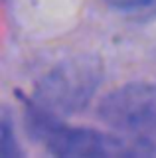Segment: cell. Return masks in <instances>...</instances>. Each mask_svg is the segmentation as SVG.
<instances>
[{
	"label": "cell",
	"instance_id": "6da1fadb",
	"mask_svg": "<svg viewBox=\"0 0 156 158\" xmlns=\"http://www.w3.org/2000/svg\"><path fill=\"white\" fill-rule=\"evenodd\" d=\"M28 125L32 135L55 156H138L142 154L134 142L121 135H111L97 128L69 127L57 115L34 109Z\"/></svg>",
	"mask_w": 156,
	"mask_h": 158
},
{
	"label": "cell",
	"instance_id": "7a4b0ae2",
	"mask_svg": "<svg viewBox=\"0 0 156 158\" xmlns=\"http://www.w3.org/2000/svg\"><path fill=\"white\" fill-rule=\"evenodd\" d=\"M99 118L117 135L129 138L142 150L156 154V87L126 83L99 103Z\"/></svg>",
	"mask_w": 156,
	"mask_h": 158
},
{
	"label": "cell",
	"instance_id": "3957f363",
	"mask_svg": "<svg viewBox=\"0 0 156 158\" xmlns=\"http://www.w3.org/2000/svg\"><path fill=\"white\" fill-rule=\"evenodd\" d=\"M101 83V65L91 56L60 61L36 87V103L51 115H71L87 107Z\"/></svg>",
	"mask_w": 156,
	"mask_h": 158
},
{
	"label": "cell",
	"instance_id": "277c9868",
	"mask_svg": "<svg viewBox=\"0 0 156 158\" xmlns=\"http://www.w3.org/2000/svg\"><path fill=\"white\" fill-rule=\"evenodd\" d=\"M109 4L129 14H156V0H109Z\"/></svg>",
	"mask_w": 156,
	"mask_h": 158
},
{
	"label": "cell",
	"instance_id": "5b68a950",
	"mask_svg": "<svg viewBox=\"0 0 156 158\" xmlns=\"http://www.w3.org/2000/svg\"><path fill=\"white\" fill-rule=\"evenodd\" d=\"M16 138L12 135V128H10V123L4 118L2 121V152L6 158H14L18 156V146H16Z\"/></svg>",
	"mask_w": 156,
	"mask_h": 158
},
{
	"label": "cell",
	"instance_id": "8992f818",
	"mask_svg": "<svg viewBox=\"0 0 156 158\" xmlns=\"http://www.w3.org/2000/svg\"><path fill=\"white\" fill-rule=\"evenodd\" d=\"M107 2H109V0H107Z\"/></svg>",
	"mask_w": 156,
	"mask_h": 158
}]
</instances>
